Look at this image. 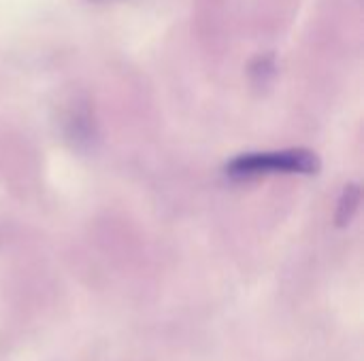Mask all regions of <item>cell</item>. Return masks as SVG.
<instances>
[{
	"mask_svg": "<svg viewBox=\"0 0 364 361\" xmlns=\"http://www.w3.org/2000/svg\"><path fill=\"white\" fill-rule=\"evenodd\" d=\"M320 157L309 149H284L267 153H245L235 157L226 172L232 179H252L260 174H316Z\"/></svg>",
	"mask_w": 364,
	"mask_h": 361,
	"instance_id": "cell-1",
	"label": "cell"
},
{
	"mask_svg": "<svg viewBox=\"0 0 364 361\" xmlns=\"http://www.w3.org/2000/svg\"><path fill=\"white\" fill-rule=\"evenodd\" d=\"M360 204V189L356 185H348L343 189V196H341V202H339V213H337V223L339 226H346L352 221L356 209Z\"/></svg>",
	"mask_w": 364,
	"mask_h": 361,
	"instance_id": "cell-2",
	"label": "cell"
}]
</instances>
